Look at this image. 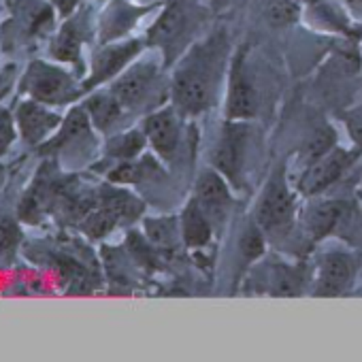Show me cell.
<instances>
[{
	"label": "cell",
	"instance_id": "19",
	"mask_svg": "<svg viewBox=\"0 0 362 362\" xmlns=\"http://www.w3.org/2000/svg\"><path fill=\"white\" fill-rule=\"evenodd\" d=\"M139 13H141V9L124 3V0H115L103 18V41L122 37L136 22Z\"/></svg>",
	"mask_w": 362,
	"mask_h": 362
},
{
	"label": "cell",
	"instance_id": "8",
	"mask_svg": "<svg viewBox=\"0 0 362 362\" xmlns=\"http://www.w3.org/2000/svg\"><path fill=\"white\" fill-rule=\"evenodd\" d=\"M258 113V92L245 66V56L239 52L228 73L226 117L233 122H247Z\"/></svg>",
	"mask_w": 362,
	"mask_h": 362
},
{
	"label": "cell",
	"instance_id": "3",
	"mask_svg": "<svg viewBox=\"0 0 362 362\" xmlns=\"http://www.w3.org/2000/svg\"><path fill=\"white\" fill-rule=\"evenodd\" d=\"M160 83L162 77L158 64L153 60H145L130 64L122 75L113 79L109 90L124 105V109L139 111L156 107V94H160Z\"/></svg>",
	"mask_w": 362,
	"mask_h": 362
},
{
	"label": "cell",
	"instance_id": "22",
	"mask_svg": "<svg viewBox=\"0 0 362 362\" xmlns=\"http://www.w3.org/2000/svg\"><path fill=\"white\" fill-rule=\"evenodd\" d=\"M145 233L151 239V243L156 247H160V250L170 247L175 243V237L181 235V230L179 233L175 230V222L173 220H164V218H160V220H147L145 222Z\"/></svg>",
	"mask_w": 362,
	"mask_h": 362
},
{
	"label": "cell",
	"instance_id": "24",
	"mask_svg": "<svg viewBox=\"0 0 362 362\" xmlns=\"http://www.w3.org/2000/svg\"><path fill=\"white\" fill-rule=\"evenodd\" d=\"M16 139V122L7 109H0V153H5Z\"/></svg>",
	"mask_w": 362,
	"mask_h": 362
},
{
	"label": "cell",
	"instance_id": "11",
	"mask_svg": "<svg viewBox=\"0 0 362 362\" xmlns=\"http://www.w3.org/2000/svg\"><path fill=\"white\" fill-rule=\"evenodd\" d=\"M356 264L345 252H330L322 258L315 275L313 296H343L354 284Z\"/></svg>",
	"mask_w": 362,
	"mask_h": 362
},
{
	"label": "cell",
	"instance_id": "14",
	"mask_svg": "<svg viewBox=\"0 0 362 362\" xmlns=\"http://www.w3.org/2000/svg\"><path fill=\"white\" fill-rule=\"evenodd\" d=\"M179 230H181V239H184V243L190 250H201V247L209 245L216 228L209 222V218L205 216V211L201 209V205L192 199L184 207V211H181Z\"/></svg>",
	"mask_w": 362,
	"mask_h": 362
},
{
	"label": "cell",
	"instance_id": "1",
	"mask_svg": "<svg viewBox=\"0 0 362 362\" xmlns=\"http://www.w3.org/2000/svg\"><path fill=\"white\" fill-rule=\"evenodd\" d=\"M226 37L211 35L194 45L181 62L170 81L173 105L181 115H199L211 107L224 75Z\"/></svg>",
	"mask_w": 362,
	"mask_h": 362
},
{
	"label": "cell",
	"instance_id": "25",
	"mask_svg": "<svg viewBox=\"0 0 362 362\" xmlns=\"http://www.w3.org/2000/svg\"><path fill=\"white\" fill-rule=\"evenodd\" d=\"M347 128H349V134H351L356 147L362 149V111L354 113V115L347 119Z\"/></svg>",
	"mask_w": 362,
	"mask_h": 362
},
{
	"label": "cell",
	"instance_id": "21",
	"mask_svg": "<svg viewBox=\"0 0 362 362\" xmlns=\"http://www.w3.org/2000/svg\"><path fill=\"white\" fill-rule=\"evenodd\" d=\"M264 16L271 26H288L298 18V0H269Z\"/></svg>",
	"mask_w": 362,
	"mask_h": 362
},
{
	"label": "cell",
	"instance_id": "16",
	"mask_svg": "<svg viewBox=\"0 0 362 362\" xmlns=\"http://www.w3.org/2000/svg\"><path fill=\"white\" fill-rule=\"evenodd\" d=\"M86 111L90 115V122L94 124L96 130L107 132L111 130L124 115V105L115 98V94L109 92H96L86 100Z\"/></svg>",
	"mask_w": 362,
	"mask_h": 362
},
{
	"label": "cell",
	"instance_id": "2",
	"mask_svg": "<svg viewBox=\"0 0 362 362\" xmlns=\"http://www.w3.org/2000/svg\"><path fill=\"white\" fill-rule=\"evenodd\" d=\"M296 216V199L288 186L286 170L279 166L269 177L256 205V224L264 235H286Z\"/></svg>",
	"mask_w": 362,
	"mask_h": 362
},
{
	"label": "cell",
	"instance_id": "5",
	"mask_svg": "<svg viewBox=\"0 0 362 362\" xmlns=\"http://www.w3.org/2000/svg\"><path fill=\"white\" fill-rule=\"evenodd\" d=\"M358 153H360V149L349 151V149H343V147L334 145L330 151H326L324 156H320L317 160L307 164V170L298 181L300 194L315 197V194L324 192L326 188H330L334 181H339L341 175L354 164Z\"/></svg>",
	"mask_w": 362,
	"mask_h": 362
},
{
	"label": "cell",
	"instance_id": "23",
	"mask_svg": "<svg viewBox=\"0 0 362 362\" xmlns=\"http://www.w3.org/2000/svg\"><path fill=\"white\" fill-rule=\"evenodd\" d=\"M22 241V230L16 220L0 218V260H9Z\"/></svg>",
	"mask_w": 362,
	"mask_h": 362
},
{
	"label": "cell",
	"instance_id": "26",
	"mask_svg": "<svg viewBox=\"0 0 362 362\" xmlns=\"http://www.w3.org/2000/svg\"><path fill=\"white\" fill-rule=\"evenodd\" d=\"M347 5L354 9V11H358V13H362V0H347Z\"/></svg>",
	"mask_w": 362,
	"mask_h": 362
},
{
	"label": "cell",
	"instance_id": "13",
	"mask_svg": "<svg viewBox=\"0 0 362 362\" xmlns=\"http://www.w3.org/2000/svg\"><path fill=\"white\" fill-rule=\"evenodd\" d=\"M16 122L24 141L30 145H39L62 124V117L45 109V105L39 100H26L18 107Z\"/></svg>",
	"mask_w": 362,
	"mask_h": 362
},
{
	"label": "cell",
	"instance_id": "9",
	"mask_svg": "<svg viewBox=\"0 0 362 362\" xmlns=\"http://www.w3.org/2000/svg\"><path fill=\"white\" fill-rule=\"evenodd\" d=\"M245 145H247L245 122L228 119L226 128H222L220 139L214 147V168L228 179V184H237L239 181V173L245 160Z\"/></svg>",
	"mask_w": 362,
	"mask_h": 362
},
{
	"label": "cell",
	"instance_id": "7",
	"mask_svg": "<svg viewBox=\"0 0 362 362\" xmlns=\"http://www.w3.org/2000/svg\"><path fill=\"white\" fill-rule=\"evenodd\" d=\"M194 201L201 205L209 222L214 224L216 230H220L226 222V216L230 214L233 207V194L228 179L216 170V168H205L194 186Z\"/></svg>",
	"mask_w": 362,
	"mask_h": 362
},
{
	"label": "cell",
	"instance_id": "20",
	"mask_svg": "<svg viewBox=\"0 0 362 362\" xmlns=\"http://www.w3.org/2000/svg\"><path fill=\"white\" fill-rule=\"evenodd\" d=\"M145 143H147V136L143 130H128V132L113 136L109 141L107 151H109V156H113L117 160H132L143 151Z\"/></svg>",
	"mask_w": 362,
	"mask_h": 362
},
{
	"label": "cell",
	"instance_id": "15",
	"mask_svg": "<svg viewBox=\"0 0 362 362\" xmlns=\"http://www.w3.org/2000/svg\"><path fill=\"white\" fill-rule=\"evenodd\" d=\"M349 214V205L345 201H324L309 209L307 214V233L313 241L328 237Z\"/></svg>",
	"mask_w": 362,
	"mask_h": 362
},
{
	"label": "cell",
	"instance_id": "18",
	"mask_svg": "<svg viewBox=\"0 0 362 362\" xmlns=\"http://www.w3.org/2000/svg\"><path fill=\"white\" fill-rule=\"evenodd\" d=\"M86 39L83 24L79 20H69L56 35L52 43V56L60 62H77L81 45Z\"/></svg>",
	"mask_w": 362,
	"mask_h": 362
},
{
	"label": "cell",
	"instance_id": "6",
	"mask_svg": "<svg viewBox=\"0 0 362 362\" xmlns=\"http://www.w3.org/2000/svg\"><path fill=\"white\" fill-rule=\"evenodd\" d=\"M143 132L147 136V143L160 158L173 160L181 149V141H184L179 109L173 105L151 111L143 122Z\"/></svg>",
	"mask_w": 362,
	"mask_h": 362
},
{
	"label": "cell",
	"instance_id": "4",
	"mask_svg": "<svg viewBox=\"0 0 362 362\" xmlns=\"http://www.w3.org/2000/svg\"><path fill=\"white\" fill-rule=\"evenodd\" d=\"M22 90L43 105H66L75 100L81 88L62 69L47 62H33L22 79Z\"/></svg>",
	"mask_w": 362,
	"mask_h": 362
},
{
	"label": "cell",
	"instance_id": "17",
	"mask_svg": "<svg viewBox=\"0 0 362 362\" xmlns=\"http://www.w3.org/2000/svg\"><path fill=\"white\" fill-rule=\"evenodd\" d=\"M264 281L271 296H298L303 288V271L284 262H271L267 264Z\"/></svg>",
	"mask_w": 362,
	"mask_h": 362
},
{
	"label": "cell",
	"instance_id": "12",
	"mask_svg": "<svg viewBox=\"0 0 362 362\" xmlns=\"http://www.w3.org/2000/svg\"><path fill=\"white\" fill-rule=\"evenodd\" d=\"M192 22V13L190 9L181 3V0H175L170 3L162 13L160 18L156 20V24L151 26L149 30V43L156 47H162L164 49V56H166V62H170V56H173V45H179L188 37V26Z\"/></svg>",
	"mask_w": 362,
	"mask_h": 362
},
{
	"label": "cell",
	"instance_id": "10",
	"mask_svg": "<svg viewBox=\"0 0 362 362\" xmlns=\"http://www.w3.org/2000/svg\"><path fill=\"white\" fill-rule=\"evenodd\" d=\"M141 49H143V43L136 39L119 41V43L103 47L92 60V69H90V75H88L83 88L92 90L105 81L115 79L117 75H122L130 66V62L141 54Z\"/></svg>",
	"mask_w": 362,
	"mask_h": 362
}]
</instances>
